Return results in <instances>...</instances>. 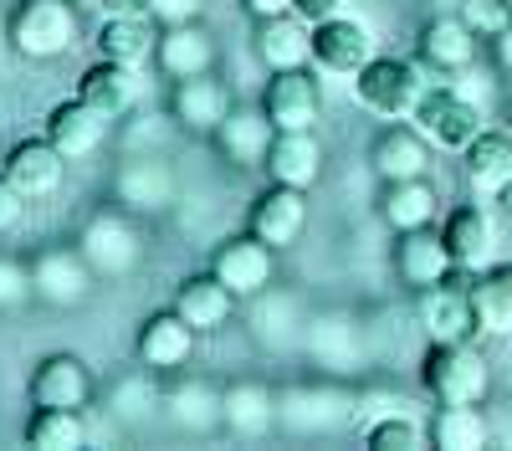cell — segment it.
Here are the masks:
<instances>
[{"instance_id":"obj_10","label":"cell","mask_w":512,"mask_h":451,"mask_svg":"<svg viewBox=\"0 0 512 451\" xmlns=\"http://www.w3.org/2000/svg\"><path fill=\"white\" fill-rule=\"evenodd\" d=\"M262 108H267V118L277 123V129H318L323 88H318V77L308 67H287V72H272Z\"/></svg>"},{"instance_id":"obj_2","label":"cell","mask_w":512,"mask_h":451,"mask_svg":"<svg viewBox=\"0 0 512 451\" xmlns=\"http://www.w3.org/2000/svg\"><path fill=\"white\" fill-rule=\"evenodd\" d=\"M420 93H425V77L405 57H369L354 72V98L379 118H410Z\"/></svg>"},{"instance_id":"obj_8","label":"cell","mask_w":512,"mask_h":451,"mask_svg":"<svg viewBox=\"0 0 512 451\" xmlns=\"http://www.w3.org/2000/svg\"><path fill=\"white\" fill-rule=\"evenodd\" d=\"M374 57V31L354 16H328V21H313V62L333 77H354L364 62Z\"/></svg>"},{"instance_id":"obj_18","label":"cell","mask_w":512,"mask_h":451,"mask_svg":"<svg viewBox=\"0 0 512 451\" xmlns=\"http://www.w3.org/2000/svg\"><path fill=\"white\" fill-rule=\"evenodd\" d=\"M267 175L277 185H297V190H313L323 175V144L313 129H277L272 149H267Z\"/></svg>"},{"instance_id":"obj_31","label":"cell","mask_w":512,"mask_h":451,"mask_svg":"<svg viewBox=\"0 0 512 451\" xmlns=\"http://www.w3.org/2000/svg\"><path fill=\"white\" fill-rule=\"evenodd\" d=\"M118 200H123V211H164L169 200H175V180H169V170L159 159H134V164H123V175H118Z\"/></svg>"},{"instance_id":"obj_28","label":"cell","mask_w":512,"mask_h":451,"mask_svg":"<svg viewBox=\"0 0 512 451\" xmlns=\"http://www.w3.org/2000/svg\"><path fill=\"white\" fill-rule=\"evenodd\" d=\"M159 47L154 16H103L98 26V57L123 62V67H144Z\"/></svg>"},{"instance_id":"obj_1","label":"cell","mask_w":512,"mask_h":451,"mask_svg":"<svg viewBox=\"0 0 512 451\" xmlns=\"http://www.w3.org/2000/svg\"><path fill=\"white\" fill-rule=\"evenodd\" d=\"M420 385H425V395H431L436 405H482L492 375H487V359L466 339H456V344H431L425 349Z\"/></svg>"},{"instance_id":"obj_15","label":"cell","mask_w":512,"mask_h":451,"mask_svg":"<svg viewBox=\"0 0 512 451\" xmlns=\"http://www.w3.org/2000/svg\"><path fill=\"white\" fill-rule=\"evenodd\" d=\"M441 236L451 246L456 272H482L497 252V221H492L487 205H456V211L446 216V226H441Z\"/></svg>"},{"instance_id":"obj_27","label":"cell","mask_w":512,"mask_h":451,"mask_svg":"<svg viewBox=\"0 0 512 451\" xmlns=\"http://www.w3.org/2000/svg\"><path fill=\"white\" fill-rule=\"evenodd\" d=\"M282 421L292 431H333L354 421V400L344 390H328V385H313V390H292L282 400Z\"/></svg>"},{"instance_id":"obj_5","label":"cell","mask_w":512,"mask_h":451,"mask_svg":"<svg viewBox=\"0 0 512 451\" xmlns=\"http://www.w3.org/2000/svg\"><path fill=\"white\" fill-rule=\"evenodd\" d=\"M210 272H216L236 298H256L267 293V287L277 282V252L262 241V236H231L216 246V257H210Z\"/></svg>"},{"instance_id":"obj_36","label":"cell","mask_w":512,"mask_h":451,"mask_svg":"<svg viewBox=\"0 0 512 451\" xmlns=\"http://www.w3.org/2000/svg\"><path fill=\"white\" fill-rule=\"evenodd\" d=\"M472 303H477V328L482 334L507 339L512 334V267H497L482 282H472Z\"/></svg>"},{"instance_id":"obj_16","label":"cell","mask_w":512,"mask_h":451,"mask_svg":"<svg viewBox=\"0 0 512 451\" xmlns=\"http://www.w3.org/2000/svg\"><path fill=\"white\" fill-rule=\"evenodd\" d=\"M139 359L149 364V369H159V375H169V369H185L190 364V354H195V328L185 323V313L180 308H164V313H154V318H144L139 323Z\"/></svg>"},{"instance_id":"obj_33","label":"cell","mask_w":512,"mask_h":451,"mask_svg":"<svg viewBox=\"0 0 512 451\" xmlns=\"http://www.w3.org/2000/svg\"><path fill=\"white\" fill-rule=\"evenodd\" d=\"M492 426L482 416V405H441L431 416V446L441 451H477L487 446Z\"/></svg>"},{"instance_id":"obj_7","label":"cell","mask_w":512,"mask_h":451,"mask_svg":"<svg viewBox=\"0 0 512 451\" xmlns=\"http://www.w3.org/2000/svg\"><path fill=\"white\" fill-rule=\"evenodd\" d=\"M420 328L431 344H456V339H472L482 334L477 328V303H472V287L466 282H436L420 293Z\"/></svg>"},{"instance_id":"obj_41","label":"cell","mask_w":512,"mask_h":451,"mask_svg":"<svg viewBox=\"0 0 512 451\" xmlns=\"http://www.w3.org/2000/svg\"><path fill=\"white\" fill-rule=\"evenodd\" d=\"M205 0H149V16L164 21V26H185V21H200Z\"/></svg>"},{"instance_id":"obj_43","label":"cell","mask_w":512,"mask_h":451,"mask_svg":"<svg viewBox=\"0 0 512 451\" xmlns=\"http://www.w3.org/2000/svg\"><path fill=\"white\" fill-rule=\"evenodd\" d=\"M16 211H21V190H16L6 175H0V231L16 221Z\"/></svg>"},{"instance_id":"obj_13","label":"cell","mask_w":512,"mask_h":451,"mask_svg":"<svg viewBox=\"0 0 512 451\" xmlns=\"http://www.w3.org/2000/svg\"><path fill=\"white\" fill-rule=\"evenodd\" d=\"M451 272H456V262H451V246H446L441 231H431V226L400 231V241H395V277H400L405 287L425 293V287L446 282Z\"/></svg>"},{"instance_id":"obj_38","label":"cell","mask_w":512,"mask_h":451,"mask_svg":"<svg viewBox=\"0 0 512 451\" xmlns=\"http://www.w3.org/2000/svg\"><path fill=\"white\" fill-rule=\"evenodd\" d=\"M169 416H175L180 426H210L221 421V395L205 390V385H185V390H169Z\"/></svg>"},{"instance_id":"obj_39","label":"cell","mask_w":512,"mask_h":451,"mask_svg":"<svg viewBox=\"0 0 512 451\" xmlns=\"http://www.w3.org/2000/svg\"><path fill=\"white\" fill-rule=\"evenodd\" d=\"M456 16L472 26L477 36H487V41H497V36L512 26V6H507V0H461Z\"/></svg>"},{"instance_id":"obj_42","label":"cell","mask_w":512,"mask_h":451,"mask_svg":"<svg viewBox=\"0 0 512 451\" xmlns=\"http://www.w3.org/2000/svg\"><path fill=\"white\" fill-rule=\"evenodd\" d=\"M292 11L303 16V21H328V16H338V11H344V0H297Z\"/></svg>"},{"instance_id":"obj_17","label":"cell","mask_w":512,"mask_h":451,"mask_svg":"<svg viewBox=\"0 0 512 451\" xmlns=\"http://www.w3.org/2000/svg\"><path fill=\"white\" fill-rule=\"evenodd\" d=\"M169 113H175V123L190 129V134H216L221 118L231 113V98H226V88L210 72H195V77H175Z\"/></svg>"},{"instance_id":"obj_48","label":"cell","mask_w":512,"mask_h":451,"mask_svg":"<svg viewBox=\"0 0 512 451\" xmlns=\"http://www.w3.org/2000/svg\"><path fill=\"white\" fill-rule=\"evenodd\" d=\"M0 41H11V16H0Z\"/></svg>"},{"instance_id":"obj_25","label":"cell","mask_w":512,"mask_h":451,"mask_svg":"<svg viewBox=\"0 0 512 451\" xmlns=\"http://www.w3.org/2000/svg\"><path fill=\"white\" fill-rule=\"evenodd\" d=\"M461 164H466V185L482 195H497L512 180V129H482L461 149Z\"/></svg>"},{"instance_id":"obj_22","label":"cell","mask_w":512,"mask_h":451,"mask_svg":"<svg viewBox=\"0 0 512 451\" xmlns=\"http://www.w3.org/2000/svg\"><path fill=\"white\" fill-rule=\"evenodd\" d=\"M134 72H139V67H123V62L98 57L88 72H82V82H77V98L88 103V108H98L108 123H118L128 108H134V98H139V82H134Z\"/></svg>"},{"instance_id":"obj_47","label":"cell","mask_w":512,"mask_h":451,"mask_svg":"<svg viewBox=\"0 0 512 451\" xmlns=\"http://www.w3.org/2000/svg\"><path fill=\"white\" fill-rule=\"evenodd\" d=\"M497 221H502V226L512 231V180H507V185L497 190Z\"/></svg>"},{"instance_id":"obj_35","label":"cell","mask_w":512,"mask_h":451,"mask_svg":"<svg viewBox=\"0 0 512 451\" xmlns=\"http://www.w3.org/2000/svg\"><path fill=\"white\" fill-rule=\"evenodd\" d=\"M308 354L318 359V364H328V369H354L359 364V328H354V318H318L313 328H308Z\"/></svg>"},{"instance_id":"obj_19","label":"cell","mask_w":512,"mask_h":451,"mask_svg":"<svg viewBox=\"0 0 512 451\" xmlns=\"http://www.w3.org/2000/svg\"><path fill=\"white\" fill-rule=\"evenodd\" d=\"M369 159H374V175L384 185L390 180H420L425 170H431V139H425L420 129H410V123H390V129L374 139Z\"/></svg>"},{"instance_id":"obj_26","label":"cell","mask_w":512,"mask_h":451,"mask_svg":"<svg viewBox=\"0 0 512 451\" xmlns=\"http://www.w3.org/2000/svg\"><path fill=\"white\" fill-rule=\"evenodd\" d=\"M154 62L169 72V77H195V72H210L216 62V41L200 21H185V26H164L159 31V47H154Z\"/></svg>"},{"instance_id":"obj_46","label":"cell","mask_w":512,"mask_h":451,"mask_svg":"<svg viewBox=\"0 0 512 451\" xmlns=\"http://www.w3.org/2000/svg\"><path fill=\"white\" fill-rule=\"evenodd\" d=\"M497 67H502V72L512 77V26H507V31L497 36Z\"/></svg>"},{"instance_id":"obj_23","label":"cell","mask_w":512,"mask_h":451,"mask_svg":"<svg viewBox=\"0 0 512 451\" xmlns=\"http://www.w3.org/2000/svg\"><path fill=\"white\" fill-rule=\"evenodd\" d=\"M175 308L185 313V323L195 334H216V328L231 323V308H236V293L216 277V272H200V277H185L180 293H175Z\"/></svg>"},{"instance_id":"obj_32","label":"cell","mask_w":512,"mask_h":451,"mask_svg":"<svg viewBox=\"0 0 512 451\" xmlns=\"http://www.w3.org/2000/svg\"><path fill=\"white\" fill-rule=\"evenodd\" d=\"M277 416H282V405L267 395V385H231L221 395V421L236 436H262Z\"/></svg>"},{"instance_id":"obj_37","label":"cell","mask_w":512,"mask_h":451,"mask_svg":"<svg viewBox=\"0 0 512 451\" xmlns=\"http://www.w3.org/2000/svg\"><path fill=\"white\" fill-rule=\"evenodd\" d=\"M425 441H431V431H425L420 421H410L405 410H390V416H379L364 431V446L369 451H420Z\"/></svg>"},{"instance_id":"obj_4","label":"cell","mask_w":512,"mask_h":451,"mask_svg":"<svg viewBox=\"0 0 512 451\" xmlns=\"http://www.w3.org/2000/svg\"><path fill=\"white\" fill-rule=\"evenodd\" d=\"M410 118H415V129L431 139L436 149H456V154L487 129L482 108L472 103V93H461V88H425Z\"/></svg>"},{"instance_id":"obj_34","label":"cell","mask_w":512,"mask_h":451,"mask_svg":"<svg viewBox=\"0 0 512 451\" xmlns=\"http://www.w3.org/2000/svg\"><path fill=\"white\" fill-rule=\"evenodd\" d=\"M26 446H36V451H77V446H88V421H82V410L36 405L31 421H26Z\"/></svg>"},{"instance_id":"obj_3","label":"cell","mask_w":512,"mask_h":451,"mask_svg":"<svg viewBox=\"0 0 512 451\" xmlns=\"http://www.w3.org/2000/svg\"><path fill=\"white\" fill-rule=\"evenodd\" d=\"M77 41V11L72 0H21L11 11V47L31 62L62 57Z\"/></svg>"},{"instance_id":"obj_11","label":"cell","mask_w":512,"mask_h":451,"mask_svg":"<svg viewBox=\"0 0 512 451\" xmlns=\"http://www.w3.org/2000/svg\"><path fill=\"white\" fill-rule=\"evenodd\" d=\"M26 395L31 405H47V410H82L93 400V369L77 354H47L31 369Z\"/></svg>"},{"instance_id":"obj_9","label":"cell","mask_w":512,"mask_h":451,"mask_svg":"<svg viewBox=\"0 0 512 451\" xmlns=\"http://www.w3.org/2000/svg\"><path fill=\"white\" fill-rule=\"evenodd\" d=\"M93 262L82 257V246H52V252H41L31 262V287H36V298L41 303H57V308H72L88 298V287H93Z\"/></svg>"},{"instance_id":"obj_24","label":"cell","mask_w":512,"mask_h":451,"mask_svg":"<svg viewBox=\"0 0 512 451\" xmlns=\"http://www.w3.org/2000/svg\"><path fill=\"white\" fill-rule=\"evenodd\" d=\"M477 41L482 36L461 16H436V21H425V31H420V62L436 67V72H461V67H472Z\"/></svg>"},{"instance_id":"obj_20","label":"cell","mask_w":512,"mask_h":451,"mask_svg":"<svg viewBox=\"0 0 512 451\" xmlns=\"http://www.w3.org/2000/svg\"><path fill=\"white\" fill-rule=\"evenodd\" d=\"M256 57H262L272 72L308 67V57H313V21H303L297 11L256 21Z\"/></svg>"},{"instance_id":"obj_12","label":"cell","mask_w":512,"mask_h":451,"mask_svg":"<svg viewBox=\"0 0 512 451\" xmlns=\"http://www.w3.org/2000/svg\"><path fill=\"white\" fill-rule=\"evenodd\" d=\"M308 226V190H297V185H267L262 195H256L251 205V236H262L272 252H282V246H292L297 236H303Z\"/></svg>"},{"instance_id":"obj_30","label":"cell","mask_w":512,"mask_h":451,"mask_svg":"<svg viewBox=\"0 0 512 451\" xmlns=\"http://www.w3.org/2000/svg\"><path fill=\"white\" fill-rule=\"evenodd\" d=\"M436 216V185L431 180H390L379 195V221L390 226V231H420V226H431Z\"/></svg>"},{"instance_id":"obj_29","label":"cell","mask_w":512,"mask_h":451,"mask_svg":"<svg viewBox=\"0 0 512 451\" xmlns=\"http://www.w3.org/2000/svg\"><path fill=\"white\" fill-rule=\"evenodd\" d=\"M103 129H108V118H103L98 108H88L82 98H67V103H57V108L47 113V139H52L67 159L93 154L98 139H103Z\"/></svg>"},{"instance_id":"obj_6","label":"cell","mask_w":512,"mask_h":451,"mask_svg":"<svg viewBox=\"0 0 512 451\" xmlns=\"http://www.w3.org/2000/svg\"><path fill=\"white\" fill-rule=\"evenodd\" d=\"M77 246H82V257L93 262L98 277H123V272H134V262L144 257V236H139V226L128 221L123 211L93 216L88 231L77 236Z\"/></svg>"},{"instance_id":"obj_49","label":"cell","mask_w":512,"mask_h":451,"mask_svg":"<svg viewBox=\"0 0 512 451\" xmlns=\"http://www.w3.org/2000/svg\"><path fill=\"white\" fill-rule=\"evenodd\" d=\"M507 6H512V0H507Z\"/></svg>"},{"instance_id":"obj_40","label":"cell","mask_w":512,"mask_h":451,"mask_svg":"<svg viewBox=\"0 0 512 451\" xmlns=\"http://www.w3.org/2000/svg\"><path fill=\"white\" fill-rule=\"evenodd\" d=\"M31 293H36V287H31V267L0 257V308H16V303H26Z\"/></svg>"},{"instance_id":"obj_21","label":"cell","mask_w":512,"mask_h":451,"mask_svg":"<svg viewBox=\"0 0 512 451\" xmlns=\"http://www.w3.org/2000/svg\"><path fill=\"white\" fill-rule=\"evenodd\" d=\"M277 139V123L267 118V108H231L216 129V144L231 164L251 170V164H267V149Z\"/></svg>"},{"instance_id":"obj_44","label":"cell","mask_w":512,"mask_h":451,"mask_svg":"<svg viewBox=\"0 0 512 451\" xmlns=\"http://www.w3.org/2000/svg\"><path fill=\"white\" fill-rule=\"evenodd\" d=\"M241 6H246V16H251V21H267V16H282V11H292L297 0H241Z\"/></svg>"},{"instance_id":"obj_14","label":"cell","mask_w":512,"mask_h":451,"mask_svg":"<svg viewBox=\"0 0 512 451\" xmlns=\"http://www.w3.org/2000/svg\"><path fill=\"white\" fill-rule=\"evenodd\" d=\"M62 164H67V154L41 134V139H21L6 159H0V175L21 190V200H41L62 185Z\"/></svg>"},{"instance_id":"obj_45","label":"cell","mask_w":512,"mask_h":451,"mask_svg":"<svg viewBox=\"0 0 512 451\" xmlns=\"http://www.w3.org/2000/svg\"><path fill=\"white\" fill-rule=\"evenodd\" d=\"M103 16H149V0H98Z\"/></svg>"}]
</instances>
